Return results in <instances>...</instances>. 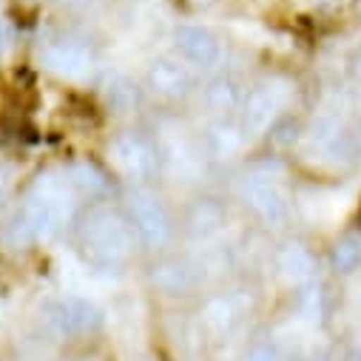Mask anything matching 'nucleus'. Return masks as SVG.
I'll return each mask as SVG.
<instances>
[{
	"label": "nucleus",
	"mask_w": 361,
	"mask_h": 361,
	"mask_svg": "<svg viewBox=\"0 0 361 361\" xmlns=\"http://www.w3.org/2000/svg\"><path fill=\"white\" fill-rule=\"evenodd\" d=\"M82 247L94 262L114 264L131 253V228L111 211H94L82 228Z\"/></svg>",
	"instance_id": "obj_1"
},
{
	"label": "nucleus",
	"mask_w": 361,
	"mask_h": 361,
	"mask_svg": "<svg viewBox=\"0 0 361 361\" xmlns=\"http://www.w3.org/2000/svg\"><path fill=\"white\" fill-rule=\"evenodd\" d=\"M111 159L114 165L128 176H145L154 171V151L151 145L137 134H123L111 142Z\"/></svg>",
	"instance_id": "obj_2"
},
{
	"label": "nucleus",
	"mask_w": 361,
	"mask_h": 361,
	"mask_svg": "<svg viewBox=\"0 0 361 361\" xmlns=\"http://www.w3.org/2000/svg\"><path fill=\"white\" fill-rule=\"evenodd\" d=\"M131 219H134L137 233L148 245H162L171 236V219H168L165 208L154 200H145V197L134 200L131 202Z\"/></svg>",
	"instance_id": "obj_3"
},
{
	"label": "nucleus",
	"mask_w": 361,
	"mask_h": 361,
	"mask_svg": "<svg viewBox=\"0 0 361 361\" xmlns=\"http://www.w3.org/2000/svg\"><path fill=\"white\" fill-rule=\"evenodd\" d=\"M51 322L57 324L60 333L66 336H82L88 330H94L100 324V313L88 305V302H80V299H68V302H60L54 310H51Z\"/></svg>",
	"instance_id": "obj_4"
},
{
	"label": "nucleus",
	"mask_w": 361,
	"mask_h": 361,
	"mask_svg": "<svg viewBox=\"0 0 361 361\" xmlns=\"http://www.w3.org/2000/svg\"><path fill=\"white\" fill-rule=\"evenodd\" d=\"M176 49L194 66H211L219 57L216 37L211 32H205V29H197V26H183L176 32Z\"/></svg>",
	"instance_id": "obj_5"
},
{
	"label": "nucleus",
	"mask_w": 361,
	"mask_h": 361,
	"mask_svg": "<svg viewBox=\"0 0 361 361\" xmlns=\"http://www.w3.org/2000/svg\"><path fill=\"white\" fill-rule=\"evenodd\" d=\"M46 63L60 74H82L88 68V51L77 43H54L46 49Z\"/></svg>",
	"instance_id": "obj_6"
},
{
	"label": "nucleus",
	"mask_w": 361,
	"mask_h": 361,
	"mask_svg": "<svg viewBox=\"0 0 361 361\" xmlns=\"http://www.w3.org/2000/svg\"><path fill=\"white\" fill-rule=\"evenodd\" d=\"M151 82L159 88L162 94H183L188 88V71L176 63H159L151 71Z\"/></svg>",
	"instance_id": "obj_7"
},
{
	"label": "nucleus",
	"mask_w": 361,
	"mask_h": 361,
	"mask_svg": "<svg viewBox=\"0 0 361 361\" xmlns=\"http://www.w3.org/2000/svg\"><path fill=\"white\" fill-rule=\"evenodd\" d=\"M274 111H276V100H274V94H270V88H262V92H256V94L250 97V103H247L245 123H247L250 128L259 131V128H264V126L270 123Z\"/></svg>",
	"instance_id": "obj_8"
},
{
	"label": "nucleus",
	"mask_w": 361,
	"mask_h": 361,
	"mask_svg": "<svg viewBox=\"0 0 361 361\" xmlns=\"http://www.w3.org/2000/svg\"><path fill=\"white\" fill-rule=\"evenodd\" d=\"M250 200H253V208H256L262 216H267V219H274V216L282 214V200H279V194L270 188V185L253 188V191H250Z\"/></svg>",
	"instance_id": "obj_9"
},
{
	"label": "nucleus",
	"mask_w": 361,
	"mask_h": 361,
	"mask_svg": "<svg viewBox=\"0 0 361 361\" xmlns=\"http://www.w3.org/2000/svg\"><path fill=\"white\" fill-rule=\"evenodd\" d=\"M358 262H361V242L358 239H344L333 247V264L338 270H344V274L353 270Z\"/></svg>",
	"instance_id": "obj_10"
},
{
	"label": "nucleus",
	"mask_w": 361,
	"mask_h": 361,
	"mask_svg": "<svg viewBox=\"0 0 361 361\" xmlns=\"http://www.w3.org/2000/svg\"><path fill=\"white\" fill-rule=\"evenodd\" d=\"M71 183H77L82 188H100L103 185V173L94 165H88V162H77V165H71Z\"/></svg>",
	"instance_id": "obj_11"
},
{
	"label": "nucleus",
	"mask_w": 361,
	"mask_h": 361,
	"mask_svg": "<svg viewBox=\"0 0 361 361\" xmlns=\"http://www.w3.org/2000/svg\"><path fill=\"white\" fill-rule=\"evenodd\" d=\"M250 361H276V355L270 353V350H256V353L250 355Z\"/></svg>",
	"instance_id": "obj_12"
},
{
	"label": "nucleus",
	"mask_w": 361,
	"mask_h": 361,
	"mask_svg": "<svg viewBox=\"0 0 361 361\" xmlns=\"http://www.w3.org/2000/svg\"><path fill=\"white\" fill-rule=\"evenodd\" d=\"M4 46H6V35H4V29H0V51H4Z\"/></svg>",
	"instance_id": "obj_13"
},
{
	"label": "nucleus",
	"mask_w": 361,
	"mask_h": 361,
	"mask_svg": "<svg viewBox=\"0 0 361 361\" xmlns=\"http://www.w3.org/2000/svg\"><path fill=\"white\" fill-rule=\"evenodd\" d=\"M358 66H361V54H358Z\"/></svg>",
	"instance_id": "obj_14"
}]
</instances>
